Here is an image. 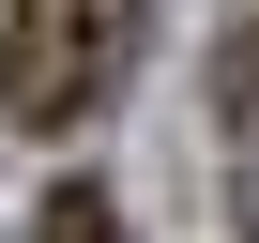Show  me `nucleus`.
<instances>
[{
    "instance_id": "nucleus-1",
    "label": "nucleus",
    "mask_w": 259,
    "mask_h": 243,
    "mask_svg": "<svg viewBox=\"0 0 259 243\" xmlns=\"http://www.w3.org/2000/svg\"><path fill=\"white\" fill-rule=\"evenodd\" d=\"M138 61V0H0V122L76 137Z\"/></svg>"
},
{
    "instance_id": "nucleus-2",
    "label": "nucleus",
    "mask_w": 259,
    "mask_h": 243,
    "mask_svg": "<svg viewBox=\"0 0 259 243\" xmlns=\"http://www.w3.org/2000/svg\"><path fill=\"white\" fill-rule=\"evenodd\" d=\"M31 243H122V213H107V183H61V198H46V228H31Z\"/></svg>"
}]
</instances>
